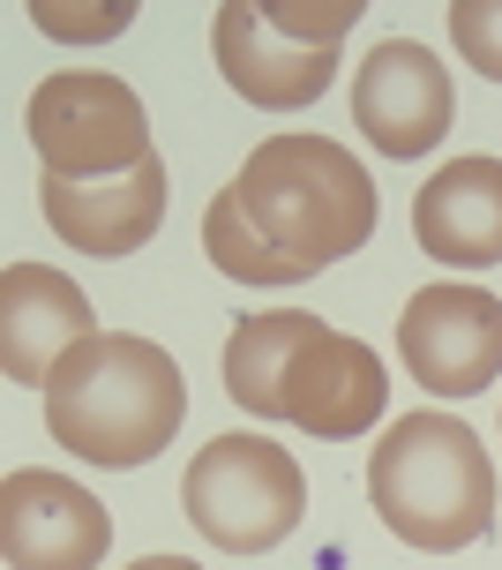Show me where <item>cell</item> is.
Here are the masks:
<instances>
[{"label": "cell", "instance_id": "cell-1", "mask_svg": "<svg viewBox=\"0 0 502 570\" xmlns=\"http://www.w3.org/2000/svg\"><path fill=\"white\" fill-rule=\"evenodd\" d=\"M188 421V383L158 338L90 331L46 383V435L83 465H150Z\"/></svg>", "mask_w": 502, "mask_h": 570}, {"label": "cell", "instance_id": "cell-2", "mask_svg": "<svg viewBox=\"0 0 502 570\" xmlns=\"http://www.w3.org/2000/svg\"><path fill=\"white\" fill-rule=\"evenodd\" d=\"M367 503L405 548L450 556L495 525V465L457 413L420 405V413H397L383 443L367 451Z\"/></svg>", "mask_w": 502, "mask_h": 570}, {"label": "cell", "instance_id": "cell-3", "mask_svg": "<svg viewBox=\"0 0 502 570\" xmlns=\"http://www.w3.org/2000/svg\"><path fill=\"white\" fill-rule=\"evenodd\" d=\"M240 210L255 218V233L293 256L315 278L345 263L353 248H367L375 233V180L367 166L331 136H270L248 150V166L233 180Z\"/></svg>", "mask_w": 502, "mask_h": 570}, {"label": "cell", "instance_id": "cell-4", "mask_svg": "<svg viewBox=\"0 0 502 570\" xmlns=\"http://www.w3.org/2000/svg\"><path fill=\"white\" fill-rule=\"evenodd\" d=\"M180 511L210 548L263 556L307 518V473L270 435H210L180 473Z\"/></svg>", "mask_w": 502, "mask_h": 570}, {"label": "cell", "instance_id": "cell-5", "mask_svg": "<svg viewBox=\"0 0 502 570\" xmlns=\"http://www.w3.org/2000/svg\"><path fill=\"white\" fill-rule=\"evenodd\" d=\"M30 150L38 166L60 173V180H120V173L150 166V114L142 98L120 76H98V68H60L30 90Z\"/></svg>", "mask_w": 502, "mask_h": 570}, {"label": "cell", "instance_id": "cell-6", "mask_svg": "<svg viewBox=\"0 0 502 570\" xmlns=\"http://www.w3.org/2000/svg\"><path fill=\"white\" fill-rule=\"evenodd\" d=\"M397 361L427 399H473L502 375V293L488 285H420L397 315Z\"/></svg>", "mask_w": 502, "mask_h": 570}, {"label": "cell", "instance_id": "cell-7", "mask_svg": "<svg viewBox=\"0 0 502 570\" xmlns=\"http://www.w3.org/2000/svg\"><path fill=\"white\" fill-rule=\"evenodd\" d=\"M391 405V375H383V353L353 331H331L315 323L293 361H285V383H278V421L323 435V443H353L367 428L383 421Z\"/></svg>", "mask_w": 502, "mask_h": 570}, {"label": "cell", "instance_id": "cell-8", "mask_svg": "<svg viewBox=\"0 0 502 570\" xmlns=\"http://www.w3.org/2000/svg\"><path fill=\"white\" fill-rule=\"evenodd\" d=\"M112 548V511L68 473L16 465L0 481V556L8 570H98Z\"/></svg>", "mask_w": 502, "mask_h": 570}, {"label": "cell", "instance_id": "cell-9", "mask_svg": "<svg viewBox=\"0 0 502 570\" xmlns=\"http://www.w3.org/2000/svg\"><path fill=\"white\" fill-rule=\"evenodd\" d=\"M457 120V90L450 68L420 38H383L353 76V128H361L383 158H420L435 150Z\"/></svg>", "mask_w": 502, "mask_h": 570}, {"label": "cell", "instance_id": "cell-10", "mask_svg": "<svg viewBox=\"0 0 502 570\" xmlns=\"http://www.w3.org/2000/svg\"><path fill=\"white\" fill-rule=\"evenodd\" d=\"M210 53H218V76L248 106H270V114H293V106H315L337 76L331 46H301L293 30L270 23V8L255 0H225L210 16Z\"/></svg>", "mask_w": 502, "mask_h": 570}, {"label": "cell", "instance_id": "cell-11", "mask_svg": "<svg viewBox=\"0 0 502 570\" xmlns=\"http://www.w3.org/2000/svg\"><path fill=\"white\" fill-rule=\"evenodd\" d=\"M90 331H98L90 293L68 271H46V263H8L0 271V368H8L16 391H46L53 368Z\"/></svg>", "mask_w": 502, "mask_h": 570}, {"label": "cell", "instance_id": "cell-12", "mask_svg": "<svg viewBox=\"0 0 502 570\" xmlns=\"http://www.w3.org/2000/svg\"><path fill=\"white\" fill-rule=\"evenodd\" d=\"M38 203H46V226L68 248H83V256H136L142 240L166 226V158L120 173V180H60V173H46Z\"/></svg>", "mask_w": 502, "mask_h": 570}, {"label": "cell", "instance_id": "cell-13", "mask_svg": "<svg viewBox=\"0 0 502 570\" xmlns=\"http://www.w3.org/2000/svg\"><path fill=\"white\" fill-rule=\"evenodd\" d=\"M413 240L450 271L502 263V158H450L413 196Z\"/></svg>", "mask_w": 502, "mask_h": 570}, {"label": "cell", "instance_id": "cell-14", "mask_svg": "<svg viewBox=\"0 0 502 570\" xmlns=\"http://www.w3.org/2000/svg\"><path fill=\"white\" fill-rule=\"evenodd\" d=\"M315 323H323V315H307V308H270V315H240V323H233V338H225V391H233L240 413L278 421L285 361H293V345H301Z\"/></svg>", "mask_w": 502, "mask_h": 570}, {"label": "cell", "instance_id": "cell-15", "mask_svg": "<svg viewBox=\"0 0 502 570\" xmlns=\"http://www.w3.org/2000/svg\"><path fill=\"white\" fill-rule=\"evenodd\" d=\"M203 256H210V271H225V278H240V285H293V278H307L301 263L278 256V248L255 233V218L240 210L233 188H218V196L203 203Z\"/></svg>", "mask_w": 502, "mask_h": 570}, {"label": "cell", "instance_id": "cell-16", "mask_svg": "<svg viewBox=\"0 0 502 570\" xmlns=\"http://www.w3.org/2000/svg\"><path fill=\"white\" fill-rule=\"evenodd\" d=\"M450 46L473 60V76L502 83V0H450Z\"/></svg>", "mask_w": 502, "mask_h": 570}, {"label": "cell", "instance_id": "cell-17", "mask_svg": "<svg viewBox=\"0 0 502 570\" xmlns=\"http://www.w3.org/2000/svg\"><path fill=\"white\" fill-rule=\"evenodd\" d=\"M270 23L293 30L301 46H331L337 53V38L361 23V8H353V0H337V8H323V0H315V8H307V0H270Z\"/></svg>", "mask_w": 502, "mask_h": 570}, {"label": "cell", "instance_id": "cell-18", "mask_svg": "<svg viewBox=\"0 0 502 570\" xmlns=\"http://www.w3.org/2000/svg\"><path fill=\"white\" fill-rule=\"evenodd\" d=\"M128 16H136L128 0H120V8H46V0L30 8V23H46L53 38H112Z\"/></svg>", "mask_w": 502, "mask_h": 570}, {"label": "cell", "instance_id": "cell-19", "mask_svg": "<svg viewBox=\"0 0 502 570\" xmlns=\"http://www.w3.org/2000/svg\"><path fill=\"white\" fill-rule=\"evenodd\" d=\"M128 570H203V563H188V556H142V563H128Z\"/></svg>", "mask_w": 502, "mask_h": 570}]
</instances>
